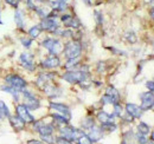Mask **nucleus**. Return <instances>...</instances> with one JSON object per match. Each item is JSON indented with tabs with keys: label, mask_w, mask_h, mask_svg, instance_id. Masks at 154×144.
<instances>
[{
	"label": "nucleus",
	"mask_w": 154,
	"mask_h": 144,
	"mask_svg": "<svg viewBox=\"0 0 154 144\" xmlns=\"http://www.w3.org/2000/svg\"><path fill=\"white\" fill-rule=\"evenodd\" d=\"M59 131H60L62 137H64V138H66L69 141H76L77 137L82 134V131H79V130H77L75 128L69 125H65L63 126V128H60Z\"/></svg>",
	"instance_id": "9"
},
{
	"label": "nucleus",
	"mask_w": 154,
	"mask_h": 144,
	"mask_svg": "<svg viewBox=\"0 0 154 144\" xmlns=\"http://www.w3.org/2000/svg\"><path fill=\"white\" fill-rule=\"evenodd\" d=\"M82 52V45L78 40H71L69 43L65 44V47H64V54L68 59H71V58H78L81 56Z\"/></svg>",
	"instance_id": "1"
},
{
	"label": "nucleus",
	"mask_w": 154,
	"mask_h": 144,
	"mask_svg": "<svg viewBox=\"0 0 154 144\" xmlns=\"http://www.w3.org/2000/svg\"><path fill=\"white\" fill-rule=\"evenodd\" d=\"M114 116H116V117H122V108L120 106L119 103L114 104Z\"/></svg>",
	"instance_id": "35"
},
{
	"label": "nucleus",
	"mask_w": 154,
	"mask_h": 144,
	"mask_svg": "<svg viewBox=\"0 0 154 144\" xmlns=\"http://www.w3.org/2000/svg\"><path fill=\"white\" fill-rule=\"evenodd\" d=\"M27 144H42V142H39V141H36V140H33V141H29V143Z\"/></svg>",
	"instance_id": "41"
},
{
	"label": "nucleus",
	"mask_w": 154,
	"mask_h": 144,
	"mask_svg": "<svg viewBox=\"0 0 154 144\" xmlns=\"http://www.w3.org/2000/svg\"><path fill=\"white\" fill-rule=\"evenodd\" d=\"M35 12L38 14L40 19L46 18V17H49V14H50V12H49V11H46V8H42V7H37Z\"/></svg>",
	"instance_id": "28"
},
{
	"label": "nucleus",
	"mask_w": 154,
	"mask_h": 144,
	"mask_svg": "<svg viewBox=\"0 0 154 144\" xmlns=\"http://www.w3.org/2000/svg\"><path fill=\"white\" fill-rule=\"evenodd\" d=\"M83 1H84L87 5H90V4H91V2H90V0H83Z\"/></svg>",
	"instance_id": "44"
},
{
	"label": "nucleus",
	"mask_w": 154,
	"mask_h": 144,
	"mask_svg": "<svg viewBox=\"0 0 154 144\" xmlns=\"http://www.w3.org/2000/svg\"><path fill=\"white\" fill-rule=\"evenodd\" d=\"M40 138L43 142H46L49 144H54L56 142V138L52 136V134L51 135H40Z\"/></svg>",
	"instance_id": "29"
},
{
	"label": "nucleus",
	"mask_w": 154,
	"mask_h": 144,
	"mask_svg": "<svg viewBox=\"0 0 154 144\" xmlns=\"http://www.w3.org/2000/svg\"><path fill=\"white\" fill-rule=\"evenodd\" d=\"M5 4H7L8 6L13 7V8H19L20 0H4Z\"/></svg>",
	"instance_id": "34"
},
{
	"label": "nucleus",
	"mask_w": 154,
	"mask_h": 144,
	"mask_svg": "<svg viewBox=\"0 0 154 144\" xmlns=\"http://www.w3.org/2000/svg\"><path fill=\"white\" fill-rule=\"evenodd\" d=\"M39 26H40L42 31H48V32H52V33H55L59 28V24H58L57 19L55 18L51 13L49 14V17L42 19Z\"/></svg>",
	"instance_id": "3"
},
{
	"label": "nucleus",
	"mask_w": 154,
	"mask_h": 144,
	"mask_svg": "<svg viewBox=\"0 0 154 144\" xmlns=\"http://www.w3.org/2000/svg\"><path fill=\"white\" fill-rule=\"evenodd\" d=\"M95 125V123H94V119L91 118V117H87L84 121H83V123H82V126L84 128V129H90L91 126Z\"/></svg>",
	"instance_id": "31"
},
{
	"label": "nucleus",
	"mask_w": 154,
	"mask_h": 144,
	"mask_svg": "<svg viewBox=\"0 0 154 144\" xmlns=\"http://www.w3.org/2000/svg\"><path fill=\"white\" fill-rule=\"evenodd\" d=\"M146 86H147V89L151 91V92H154V82H147L146 83Z\"/></svg>",
	"instance_id": "39"
},
{
	"label": "nucleus",
	"mask_w": 154,
	"mask_h": 144,
	"mask_svg": "<svg viewBox=\"0 0 154 144\" xmlns=\"http://www.w3.org/2000/svg\"><path fill=\"white\" fill-rule=\"evenodd\" d=\"M21 93L24 97V105L29 110H37L40 108V103L35 94H32L30 91L25 90V89L21 91Z\"/></svg>",
	"instance_id": "5"
},
{
	"label": "nucleus",
	"mask_w": 154,
	"mask_h": 144,
	"mask_svg": "<svg viewBox=\"0 0 154 144\" xmlns=\"http://www.w3.org/2000/svg\"><path fill=\"white\" fill-rule=\"evenodd\" d=\"M0 24H2V20H1V11H0Z\"/></svg>",
	"instance_id": "46"
},
{
	"label": "nucleus",
	"mask_w": 154,
	"mask_h": 144,
	"mask_svg": "<svg viewBox=\"0 0 154 144\" xmlns=\"http://www.w3.org/2000/svg\"><path fill=\"white\" fill-rule=\"evenodd\" d=\"M50 108L54 109L59 112V115H62L63 117H65L68 121H70L71 118V113H70V110L69 108L65 105V104H62V103H51L50 104Z\"/></svg>",
	"instance_id": "13"
},
{
	"label": "nucleus",
	"mask_w": 154,
	"mask_h": 144,
	"mask_svg": "<svg viewBox=\"0 0 154 144\" xmlns=\"http://www.w3.org/2000/svg\"><path fill=\"white\" fill-rule=\"evenodd\" d=\"M115 129H116V125L114 122L102 124V130H103V131H109V132H112V131H114Z\"/></svg>",
	"instance_id": "33"
},
{
	"label": "nucleus",
	"mask_w": 154,
	"mask_h": 144,
	"mask_svg": "<svg viewBox=\"0 0 154 144\" xmlns=\"http://www.w3.org/2000/svg\"><path fill=\"white\" fill-rule=\"evenodd\" d=\"M126 111H127V115L131 116L132 118H140L142 115V109L133 103L126 104Z\"/></svg>",
	"instance_id": "14"
},
{
	"label": "nucleus",
	"mask_w": 154,
	"mask_h": 144,
	"mask_svg": "<svg viewBox=\"0 0 154 144\" xmlns=\"http://www.w3.org/2000/svg\"><path fill=\"white\" fill-rule=\"evenodd\" d=\"M48 4H49V6L54 11H59V12L65 11L66 10V6H68L64 0H49Z\"/></svg>",
	"instance_id": "18"
},
{
	"label": "nucleus",
	"mask_w": 154,
	"mask_h": 144,
	"mask_svg": "<svg viewBox=\"0 0 154 144\" xmlns=\"http://www.w3.org/2000/svg\"><path fill=\"white\" fill-rule=\"evenodd\" d=\"M62 78L71 84H81L88 78L87 71H68L65 72Z\"/></svg>",
	"instance_id": "2"
},
{
	"label": "nucleus",
	"mask_w": 154,
	"mask_h": 144,
	"mask_svg": "<svg viewBox=\"0 0 154 144\" xmlns=\"http://www.w3.org/2000/svg\"><path fill=\"white\" fill-rule=\"evenodd\" d=\"M103 136V130L102 128H98V126L94 125L89 129V132H88V137L93 141V142H97L102 138Z\"/></svg>",
	"instance_id": "16"
},
{
	"label": "nucleus",
	"mask_w": 154,
	"mask_h": 144,
	"mask_svg": "<svg viewBox=\"0 0 154 144\" xmlns=\"http://www.w3.org/2000/svg\"><path fill=\"white\" fill-rule=\"evenodd\" d=\"M136 140H137L139 144H146L147 143V137H146L145 135L137 134V135H136Z\"/></svg>",
	"instance_id": "36"
},
{
	"label": "nucleus",
	"mask_w": 154,
	"mask_h": 144,
	"mask_svg": "<svg viewBox=\"0 0 154 144\" xmlns=\"http://www.w3.org/2000/svg\"><path fill=\"white\" fill-rule=\"evenodd\" d=\"M5 82H6L8 85H11L12 88H14V89H17V90H19V91H23L26 88V85H27L26 80H25L23 77L18 76V74H8V76L5 78Z\"/></svg>",
	"instance_id": "4"
},
{
	"label": "nucleus",
	"mask_w": 154,
	"mask_h": 144,
	"mask_svg": "<svg viewBox=\"0 0 154 144\" xmlns=\"http://www.w3.org/2000/svg\"><path fill=\"white\" fill-rule=\"evenodd\" d=\"M37 2H48L49 0H36Z\"/></svg>",
	"instance_id": "43"
},
{
	"label": "nucleus",
	"mask_w": 154,
	"mask_h": 144,
	"mask_svg": "<svg viewBox=\"0 0 154 144\" xmlns=\"http://www.w3.org/2000/svg\"><path fill=\"white\" fill-rule=\"evenodd\" d=\"M137 131H139V134H141V135H148L149 134V126L147 125L146 123H143V122H141L139 125H137Z\"/></svg>",
	"instance_id": "26"
},
{
	"label": "nucleus",
	"mask_w": 154,
	"mask_h": 144,
	"mask_svg": "<svg viewBox=\"0 0 154 144\" xmlns=\"http://www.w3.org/2000/svg\"><path fill=\"white\" fill-rule=\"evenodd\" d=\"M2 118H4V117H2V116H1V115H0V121H1V119H2Z\"/></svg>",
	"instance_id": "47"
},
{
	"label": "nucleus",
	"mask_w": 154,
	"mask_h": 144,
	"mask_svg": "<svg viewBox=\"0 0 154 144\" xmlns=\"http://www.w3.org/2000/svg\"><path fill=\"white\" fill-rule=\"evenodd\" d=\"M35 128L39 132V135H51L54 132V126L50 124H45L43 122H37L35 124Z\"/></svg>",
	"instance_id": "17"
},
{
	"label": "nucleus",
	"mask_w": 154,
	"mask_h": 144,
	"mask_svg": "<svg viewBox=\"0 0 154 144\" xmlns=\"http://www.w3.org/2000/svg\"><path fill=\"white\" fill-rule=\"evenodd\" d=\"M141 98V109L142 110H149L154 106V94L153 92L148 91L140 96Z\"/></svg>",
	"instance_id": "11"
},
{
	"label": "nucleus",
	"mask_w": 154,
	"mask_h": 144,
	"mask_svg": "<svg viewBox=\"0 0 154 144\" xmlns=\"http://www.w3.org/2000/svg\"><path fill=\"white\" fill-rule=\"evenodd\" d=\"M95 16H96V20H97V22H98V24H101V22H102V14H101V13H100V12H95Z\"/></svg>",
	"instance_id": "40"
},
{
	"label": "nucleus",
	"mask_w": 154,
	"mask_h": 144,
	"mask_svg": "<svg viewBox=\"0 0 154 144\" xmlns=\"http://www.w3.org/2000/svg\"><path fill=\"white\" fill-rule=\"evenodd\" d=\"M16 112H17V116L24 123H33L35 122V117L30 113V110L24 104H18L16 108Z\"/></svg>",
	"instance_id": "8"
},
{
	"label": "nucleus",
	"mask_w": 154,
	"mask_h": 144,
	"mask_svg": "<svg viewBox=\"0 0 154 144\" xmlns=\"http://www.w3.org/2000/svg\"><path fill=\"white\" fill-rule=\"evenodd\" d=\"M40 33H42V28H40L39 25L32 26V27L29 30V36H30L31 39H36V38H38Z\"/></svg>",
	"instance_id": "23"
},
{
	"label": "nucleus",
	"mask_w": 154,
	"mask_h": 144,
	"mask_svg": "<svg viewBox=\"0 0 154 144\" xmlns=\"http://www.w3.org/2000/svg\"><path fill=\"white\" fill-rule=\"evenodd\" d=\"M62 22L65 25V27H69V28H78L81 26V22L76 17H72L70 14H63L60 17Z\"/></svg>",
	"instance_id": "12"
},
{
	"label": "nucleus",
	"mask_w": 154,
	"mask_h": 144,
	"mask_svg": "<svg viewBox=\"0 0 154 144\" xmlns=\"http://www.w3.org/2000/svg\"><path fill=\"white\" fill-rule=\"evenodd\" d=\"M42 45L50 52L51 54L57 56L59 52H62V43L58 39H54V38H48L45 39Z\"/></svg>",
	"instance_id": "6"
},
{
	"label": "nucleus",
	"mask_w": 154,
	"mask_h": 144,
	"mask_svg": "<svg viewBox=\"0 0 154 144\" xmlns=\"http://www.w3.org/2000/svg\"><path fill=\"white\" fill-rule=\"evenodd\" d=\"M20 64L23 65L24 69H26L27 71H33L35 70V62H33V56L31 53L24 52L20 54L19 57Z\"/></svg>",
	"instance_id": "10"
},
{
	"label": "nucleus",
	"mask_w": 154,
	"mask_h": 144,
	"mask_svg": "<svg viewBox=\"0 0 154 144\" xmlns=\"http://www.w3.org/2000/svg\"><path fill=\"white\" fill-rule=\"evenodd\" d=\"M0 115H1L2 117H6V118H8V117L11 116L10 109L6 105V103L2 102V100H0Z\"/></svg>",
	"instance_id": "24"
},
{
	"label": "nucleus",
	"mask_w": 154,
	"mask_h": 144,
	"mask_svg": "<svg viewBox=\"0 0 154 144\" xmlns=\"http://www.w3.org/2000/svg\"><path fill=\"white\" fill-rule=\"evenodd\" d=\"M151 17H152V18H153V20H154V8H152V10H151Z\"/></svg>",
	"instance_id": "42"
},
{
	"label": "nucleus",
	"mask_w": 154,
	"mask_h": 144,
	"mask_svg": "<svg viewBox=\"0 0 154 144\" xmlns=\"http://www.w3.org/2000/svg\"><path fill=\"white\" fill-rule=\"evenodd\" d=\"M114 113H108L106 111H100L97 113V118L98 121L102 123V124H106V123H112L114 122Z\"/></svg>",
	"instance_id": "19"
},
{
	"label": "nucleus",
	"mask_w": 154,
	"mask_h": 144,
	"mask_svg": "<svg viewBox=\"0 0 154 144\" xmlns=\"http://www.w3.org/2000/svg\"><path fill=\"white\" fill-rule=\"evenodd\" d=\"M14 22H16V25H17V27L18 28H24V26H25V21H24V13H23V11L20 10V8H16V11H14Z\"/></svg>",
	"instance_id": "20"
},
{
	"label": "nucleus",
	"mask_w": 154,
	"mask_h": 144,
	"mask_svg": "<svg viewBox=\"0 0 154 144\" xmlns=\"http://www.w3.org/2000/svg\"><path fill=\"white\" fill-rule=\"evenodd\" d=\"M127 40H128L129 43H135V41H136V37H135L134 33H128V34H127Z\"/></svg>",
	"instance_id": "38"
},
{
	"label": "nucleus",
	"mask_w": 154,
	"mask_h": 144,
	"mask_svg": "<svg viewBox=\"0 0 154 144\" xmlns=\"http://www.w3.org/2000/svg\"><path fill=\"white\" fill-rule=\"evenodd\" d=\"M151 138H152V141H154V130L153 132H152V135H151Z\"/></svg>",
	"instance_id": "45"
},
{
	"label": "nucleus",
	"mask_w": 154,
	"mask_h": 144,
	"mask_svg": "<svg viewBox=\"0 0 154 144\" xmlns=\"http://www.w3.org/2000/svg\"><path fill=\"white\" fill-rule=\"evenodd\" d=\"M60 65V60L57 56L55 54H51L50 57H48L43 63H42V66L45 68V69H56Z\"/></svg>",
	"instance_id": "15"
},
{
	"label": "nucleus",
	"mask_w": 154,
	"mask_h": 144,
	"mask_svg": "<svg viewBox=\"0 0 154 144\" xmlns=\"http://www.w3.org/2000/svg\"><path fill=\"white\" fill-rule=\"evenodd\" d=\"M78 62H79V57H78V58L68 59V62H66V64H65V68H66V69H71V68L76 66L77 64H78Z\"/></svg>",
	"instance_id": "32"
},
{
	"label": "nucleus",
	"mask_w": 154,
	"mask_h": 144,
	"mask_svg": "<svg viewBox=\"0 0 154 144\" xmlns=\"http://www.w3.org/2000/svg\"><path fill=\"white\" fill-rule=\"evenodd\" d=\"M0 6H1V1H0Z\"/></svg>",
	"instance_id": "48"
},
{
	"label": "nucleus",
	"mask_w": 154,
	"mask_h": 144,
	"mask_svg": "<svg viewBox=\"0 0 154 144\" xmlns=\"http://www.w3.org/2000/svg\"><path fill=\"white\" fill-rule=\"evenodd\" d=\"M52 118L55 119V122L58 123V124H68V119L65 118V117H63L62 115H59V113H55V115H52Z\"/></svg>",
	"instance_id": "27"
},
{
	"label": "nucleus",
	"mask_w": 154,
	"mask_h": 144,
	"mask_svg": "<svg viewBox=\"0 0 154 144\" xmlns=\"http://www.w3.org/2000/svg\"><path fill=\"white\" fill-rule=\"evenodd\" d=\"M56 143L57 144H71V141L64 138V137H58L56 138Z\"/></svg>",
	"instance_id": "37"
},
{
	"label": "nucleus",
	"mask_w": 154,
	"mask_h": 144,
	"mask_svg": "<svg viewBox=\"0 0 154 144\" xmlns=\"http://www.w3.org/2000/svg\"><path fill=\"white\" fill-rule=\"evenodd\" d=\"M102 100H103L104 104H113L114 105L116 103H119V100H120L119 91L116 90L114 86H108Z\"/></svg>",
	"instance_id": "7"
},
{
	"label": "nucleus",
	"mask_w": 154,
	"mask_h": 144,
	"mask_svg": "<svg viewBox=\"0 0 154 144\" xmlns=\"http://www.w3.org/2000/svg\"><path fill=\"white\" fill-rule=\"evenodd\" d=\"M76 141L78 144H93V141L88 137V135H84V132H82V134L77 137Z\"/></svg>",
	"instance_id": "25"
},
{
	"label": "nucleus",
	"mask_w": 154,
	"mask_h": 144,
	"mask_svg": "<svg viewBox=\"0 0 154 144\" xmlns=\"http://www.w3.org/2000/svg\"><path fill=\"white\" fill-rule=\"evenodd\" d=\"M20 43H21V45L25 49H30L31 47V44H32V39L31 38H27V37H21L20 38Z\"/></svg>",
	"instance_id": "30"
},
{
	"label": "nucleus",
	"mask_w": 154,
	"mask_h": 144,
	"mask_svg": "<svg viewBox=\"0 0 154 144\" xmlns=\"http://www.w3.org/2000/svg\"><path fill=\"white\" fill-rule=\"evenodd\" d=\"M8 118H10L11 125L13 126V129H14L16 131H20V130L24 128V125H25V123H24V122L20 119L17 115H16V116H10Z\"/></svg>",
	"instance_id": "21"
},
{
	"label": "nucleus",
	"mask_w": 154,
	"mask_h": 144,
	"mask_svg": "<svg viewBox=\"0 0 154 144\" xmlns=\"http://www.w3.org/2000/svg\"><path fill=\"white\" fill-rule=\"evenodd\" d=\"M1 90L5 91V92H8L10 94H12V97L14 98V100H17L18 102V99H19V93L21 91L17 90V89H14V88H12L11 85H5V86H1Z\"/></svg>",
	"instance_id": "22"
}]
</instances>
